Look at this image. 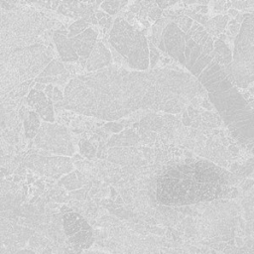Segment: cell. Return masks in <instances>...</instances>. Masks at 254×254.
<instances>
[{
    "mask_svg": "<svg viewBox=\"0 0 254 254\" xmlns=\"http://www.w3.org/2000/svg\"><path fill=\"white\" fill-rule=\"evenodd\" d=\"M60 183L62 185H64V188L67 189L68 190H73L81 188L84 184H86V179L78 171H75V172H72V173L63 177L61 179Z\"/></svg>",
    "mask_w": 254,
    "mask_h": 254,
    "instance_id": "19",
    "label": "cell"
},
{
    "mask_svg": "<svg viewBox=\"0 0 254 254\" xmlns=\"http://www.w3.org/2000/svg\"><path fill=\"white\" fill-rule=\"evenodd\" d=\"M0 254H8V253H7V252H6V251H5V250L0 246Z\"/></svg>",
    "mask_w": 254,
    "mask_h": 254,
    "instance_id": "40",
    "label": "cell"
},
{
    "mask_svg": "<svg viewBox=\"0 0 254 254\" xmlns=\"http://www.w3.org/2000/svg\"><path fill=\"white\" fill-rule=\"evenodd\" d=\"M54 43L56 45L57 51L60 55V58L63 62L72 63L77 62L78 57L67 38V31L65 30H57L53 36Z\"/></svg>",
    "mask_w": 254,
    "mask_h": 254,
    "instance_id": "16",
    "label": "cell"
},
{
    "mask_svg": "<svg viewBox=\"0 0 254 254\" xmlns=\"http://www.w3.org/2000/svg\"><path fill=\"white\" fill-rule=\"evenodd\" d=\"M228 22V17L218 15L207 21L205 24V30L209 35H218L221 33Z\"/></svg>",
    "mask_w": 254,
    "mask_h": 254,
    "instance_id": "20",
    "label": "cell"
},
{
    "mask_svg": "<svg viewBox=\"0 0 254 254\" xmlns=\"http://www.w3.org/2000/svg\"><path fill=\"white\" fill-rule=\"evenodd\" d=\"M157 47L184 65L200 83L231 135L254 153V109L223 68L174 22L165 27Z\"/></svg>",
    "mask_w": 254,
    "mask_h": 254,
    "instance_id": "2",
    "label": "cell"
},
{
    "mask_svg": "<svg viewBox=\"0 0 254 254\" xmlns=\"http://www.w3.org/2000/svg\"><path fill=\"white\" fill-rule=\"evenodd\" d=\"M41 126L40 116L35 111H29L24 119V131L25 136L29 139L34 138Z\"/></svg>",
    "mask_w": 254,
    "mask_h": 254,
    "instance_id": "18",
    "label": "cell"
},
{
    "mask_svg": "<svg viewBox=\"0 0 254 254\" xmlns=\"http://www.w3.org/2000/svg\"><path fill=\"white\" fill-rule=\"evenodd\" d=\"M64 99V94L61 91V89L57 86H54V90H53V96H52V101L59 103L62 102Z\"/></svg>",
    "mask_w": 254,
    "mask_h": 254,
    "instance_id": "26",
    "label": "cell"
},
{
    "mask_svg": "<svg viewBox=\"0 0 254 254\" xmlns=\"http://www.w3.org/2000/svg\"><path fill=\"white\" fill-rule=\"evenodd\" d=\"M112 48L134 70L150 69L148 40L124 18L115 19L109 34Z\"/></svg>",
    "mask_w": 254,
    "mask_h": 254,
    "instance_id": "7",
    "label": "cell"
},
{
    "mask_svg": "<svg viewBox=\"0 0 254 254\" xmlns=\"http://www.w3.org/2000/svg\"><path fill=\"white\" fill-rule=\"evenodd\" d=\"M63 226L69 240L80 249H87L93 242V232L91 226L78 213L71 210L64 213Z\"/></svg>",
    "mask_w": 254,
    "mask_h": 254,
    "instance_id": "9",
    "label": "cell"
},
{
    "mask_svg": "<svg viewBox=\"0 0 254 254\" xmlns=\"http://www.w3.org/2000/svg\"><path fill=\"white\" fill-rule=\"evenodd\" d=\"M105 127H106L107 129L111 130L112 132H118V131H120V130L122 129V125H120V124H118V123H115V122H110V123L106 124Z\"/></svg>",
    "mask_w": 254,
    "mask_h": 254,
    "instance_id": "29",
    "label": "cell"
},
{
    "mask_svg": "<svg viewBox=\"0 0 254 254\" xmlns=\"http://www.w3.org/2000/svg\"><path fill=\"white\" fill-rule=\"evenodd\" d=\"M106 16H107V14H105L104 12H101V11L96 12V14H95V17H96L97 20H100V19H102V18H104Z\"/></svg>",
    "mask_w": 254,
    "mask_h": 254,
    "instance_id": "33",
    "label": "cell"
},
{
    "mask_svg": "<svg viewBox=\"0 0 254 254\" xmlns=\"http://www.w3.org/2000/svg\"><path fill=\"white\" fill-rule=\"evenodd\" d=\"M183 121H184L185 125H188V126L190 125V118L188 117V115H187V116H186V115L184 116V120H183Z\"/></svg>",
    "mask_w": 254,
    "mask_h": 254,
    "instance_id": "38",
    "label": "cell"
},
{
    "mask_svg": "<svg viewBox=\"0 0 254 254\" xmlns=\"http://www.w3.org/2000/svg\"><path fill=\"white\" fill-rule=\"evenodd\" d=\"M25 165L36 172L53 178H59L72 170V162L68 157H45L33 155L26 159Z\"/></svg>",
    "mask_w": 254,
    "mask_h": 254,
    "instance_id": "10",
    "label": "cell"
},
{
    "mask_svg": "<svg viewBox=\"0 0 254 254\" xmlns=\"http://www.w3.org/2000/svg\"><path fill=\"white\" fill-rule=\"evenodd\" d=\"M240 27H241V24L237 23L236 20H232V21L229 22V30H230L231 34L237 35L239 30H240Z\"/></svg>",
    "mask_w": 254,
    "mask_h": 254,
    "instance_id": "28",
    "label": "cell"
},
{
    "mask_svg": "<svg viewBox=\"0 0 254 254\" xmlns=\"http://www.w3.org/2000/svg\"><path fill=\"white\" fill-rule=\"evenodd\" d=\"M149 46V63H150V69H153L154 66L157 64L159 58H160V54L158 52V50L154 47L153 43H148Z\"/></svg>",
    "mask_w": 254,
    "mask_h": 254,
    "instance_id": "25",
    "label": "cell"
},
{
    "mask_svg": "<svg viewBox=\"0 0 254 254\" xmlns=\"http://www.w3.org/2000/svg\"><path fill=\"white\" fill-rule=\"evenodd\" d=\"M207 11H208V8L206 7V6H201V9H200V13L202 14H205V13H207Z\"/></svg>",
    "mask_w": 254,
    "mask_h": 254,
    "instance_id": "39",
    "label": "cell"
},
{
    "mask_svg": "<svg viewBox=\"0 0 254 254\" xmlns=\"http://www.w3.org/2000/svg\"><path fill=\"white\" fill-rule=\"evenodd\" d=\"M88 28V23L84 19H77L74 23H72L68 27V32H67V38L70 39L72 37H75L82 32H84Z\"/></svg>",
    "mask_w": 254,
    "mask_h": 254,
    "instance_id": "22",
    "label": "cell"
},
{
    "mask_svg": "<svg viewBox=\"0 0 254 254\" xmlns=\"http://www.w3.org/2000/svg\"><path fill=\"white\" fill-rule=\"evenodd\" d=\"M79 149H80V153H81L83 156H85V157H87V158H89V159H91V158L94 157V155H95V149H94V147L92 146L91 143H89V142L86 141V140H81V141L79 142Z\"/></svg>",
    "mask_w": 254,
    "mask_h": 254,
    "instance_id": "24",
    "label": "cell"
},
{
    "mask_svg": "<svg viewBox=\"0 0 254 254\" xmlns=\"http://www.w3.org/2000/svg\"><path fill=\"white\" fill-rule=\"evenodd\" d=\"M155 3L159 6V8H160L161 10H163V9L167 8L168 6H170V5L174 4L175 2H171V1H156Z\"/></svg>",
    "mask_w": 254,
    "mask_h": 254,
    "instance_id": "31",
    "label": "cell"
},
{
    "mask_svg": "<svg viewBox=\"0 0 254 254\" xmlns=\"http://www.w3.org/2000/svg\"><path fill=\"white\" fill-rule=\"evenodd\" d=\"M36 147L61 156H70L74 153L71 138L65 127L43 122L35 136Z\"/></svg>",
    "mask_w": 254,
    "mask_h": 254,
    "instance_id": "8",
    "label": "cell"
},
{
    "mask_svg": "<svg viewBox=\"0 0 254 254\" xmlns=\"http://www.w3.org/2000/svg\"><path fill=\"white\" fill-rule=\"evenodd\" d=\"M204 95L200 83L182 69L107 66L70 79L55 107L114 122L141 109L178 113Z\"/></svg>",
    "mask_w": 254,
    "mask_h": 254,
    "instance_id": "1",
    "label": "cell"
},
{
    "mask_svg": "<svg viewBox=\"0 0 254 254\" xmlns=\"http://www.w3.org/2000/svg\"><path fill=\"white\" fill-rule=\"evenodd\" d=\"M223 70L236 87L246 88L254 82V14H244L234 40L232 62Z\"/></svg>",
    "mask_w": 254,
    "mask_h": 254,
    "instance_id": "6",
    "label": "cell"
},
{
    "mask_svg": "<svg viewBox=\"0 0 254 254\" xmlns=\"http://www.w3.org/2000/svg\"><path fill=\"white\" fill-rule=\"evenodd\" d=\"M82 254H109V253H104V252H100V251H96V250H88Z\"/></svg>",
    "mask_w": 254,
    "mask_h": 254,
    "instance_id": "35",
    "label": "cell"
},
{
    "mask_svg": "<svg viewBox=\"0 0 254 254\" xmlns=\"http://www.w3.org/2000/svg\"><path fill=\"white\" fill-rule=\"evenodd\" d=\"M53 90H54V86L50 83L48 85H46L45 89H44V93L47 95L48 98H50L52 100V96H53Z\"/></svg>",
    "mask_w": 254,
    "mask_h": 254,
    "instance_id": "30",
    "label": "cell"
},
{
    "mask_svg": "<svg viewBox=\"0 0 254 254\" xmlns=\"http://www.w3.org/2000/svg\"><path fill=\"white\" fill-rule=\"evenodd\" d=\"M127 2L122 1H104L100 4V7L103 11L107 13V15H115Z\"/></svg>",
    "mask_w": 254,
    "mask_h": 254,
    "instance_id": "23",
    "label": "cell"
},
{
    "mask_svg": "<svg viewBox=\"0 0 254 254\" xmlns=\"http://www.w3.org/2000/svg\"><path fill=\"white\" fill-rule=\"evenodd\" d=\"M69 41L78 57L80 64L84 66L97 42V32L88 27L81 34L70 38Z\"/></svg>",
    "mask_w": 254,
    "mask_h": 254,
    "instance_id": "12",
    "label": "cell"
},
{
    "mask_svg": "<svg viewBox=\"0 0 254 254\" xmlns=\"http://www.w3.org/2000/svg\"><path fill=\"white\" fill-rule=\"evenodd\" d=\"M68 76L69 73L64 64L58 60H52L36 77V81L43 84H50L52 82L64 84L67 80Z\"/></svg>",
    "mask_w": 254,
    "mask_h": 254,
    "instance_id": "14",
    "label": "cell"
},
{
    "mask_svg": "<svg viewBox=\"0 0 254 254\" xmlns=\"http://www.w3.org/2000/svg\"><path fill=\"white\" fill-rule=\"evenodd\" d=\"M212 59L222 67H226L232 62V52L222 40H215L213 42Z\"/></svg>",
    "mask_w": 254,
    "mask_h": 254,
    "instance_id": "17",
    "label": "cell"
},
{
    "mask_svg": "<svg viewBox=\"0 0 254 254\" xmlns=\"http://www.w3.org/2000/svg\"><path fill=\"white\" fill-rule=\"evenodd\" d=\"M45 87H46V85L45 84H43V83H36L35 84V86H34V88L36 89V90H40V91H43L44 89H45Z\"/></svg>",
    "mask_w": 254,
    "mask_h": 254,
    "instance_id": "32",
    "label": "cell"
},
{
    "mask_svg": "<svg viewBox=\"0 0 254 254\" xmlns=\"http://www.w3.org/2000/svg\"><path fill=\"white\" fill-rule=\"evenodd\" d=\"M149 17L154 20V21H157L159 19H161V15H162V10L158 7V8H154L152 7L148 13Z\"/></svg>",
    "mask_w": 254,
    "mask_h": 254,
    "instance_id": "27",
    "label": "cell"
},
{
    "mask_svg": "<svg viewBox=\"0 0 254 254\" xmlns=\"http://www.w3.org/2000/svg\"><path fill=\"white\" fill-rule=\"evenodd\" d=\"M130 10H131L132 12L136 13V12H138V11L140 10V7H139V5H137V4H134V5H132V6L130 7Z\"/></svg>",
    "mask_w": 254,
    "mask_h": 254,
    "instance_id": "36",
    "label": "cell"
},
{
    "mask_svg": "<svg viewBox=\"0 0 254 254\" xmlns=\"http://www.w3.org/2000/svg\"><path fill=\"white\" fill-rule=\"evenodd\" d=\"M52 52L43 45H33L0 55V95L32 80L52 61Z\"/></svg>",
    "mask_w": 254,
    "mask_h": 254,
    "instance_id": "4",
    "label": "cell"
},
{
    "mask_svg": "<svg viewBox=\"0 0 254 254\" xmlns=\"http://www.w3.org/2000/svg\"><path fill=\"white\" fill-rule=\"evenodd\" d=\"M49 19L31 10L0 15V55L29 47L48 27Z\"/></svg>",
    "mask_w": 254,
    "mask_h": 254,
    "instance_id": "5",
    "label": "cell"
},
{
    "mask_svg": "<svg viewBox=\"0 0 254 254\" xmlns=\"http://www.w3.org/2000/svg\"><path fill=\"white\" fill-rule=\"evenodd\" d=\"M237 179L213 162L187 158L165 166L155 181L157 201L169 206L191 205L233 197Z\"/></svg>",
    "mask_w": 254,
    "mask_h": 254,
    "instance_id": "3",
    "label": "cell"
},
{
    "mask_svg": "<svg viewBox=\"0 0 254 254\" xmlns=\"http://www.w3.org/2000/svg\"><path fill=\"white\" fill-rule=\"evenodd\" d=\"M174 22L177 27L193 41L205 54L211 56L213 52V40L203 26L193 21L189 16H179Z\"/></svg>",
    "mask_w": 254,
    "mask_h": 254,
    "instance_id": "11",
    "label": "cell"
},
{
    "mask_svg": "<svg viewBox=\"0 0 254 254\" xmlns=\"http://www.w3.org/2000/svg\"><path fill=\"white\" fill-rule=\"evenodd\" d=\"M228 13H229L231 16H233V17H236V16L238 15V11H237L236 9H233V8L229 9V10H228Z\"/></svg>",
    "mask_w": 254,
    "mask_h": 254,
    "instance_id": "37",
    "label": "cell"
},
{
    "mask_svg": "<svg viewBox=\"0 0 254 254\" xmlns=\"http://www.w3.org/2000/svg\"><path fill=\"white\" fill-rule=\"evenodd\" d=\"M27 102L45 122L54 123L53 101L47 97L44 91L36 90L35 88L31 89L27 96Z\"/></svg>",
    "mask_w": 254,
    "mask_h": 254,
    "instance_id": "13",
    "label": "cell"
},
{
    "mask_svg": "<svg viewBox=\"0 0 254 254\" xmlns=\"http://www.w3.org/2000/svg\"><path fill=\"white\" fill-rule=\"evenodd\" d=\"M108 18H109V16L107 15L106 17H104V18H102V19H100V20H98V22H99V25L100 26H105L106 24H107V21H108Z\"/></svg>",
    "mask_w": 254,
    "mask_h": 254,
    "instance_id": "34",
    "label": "cell"
},
{
    "mask_svg": "<svg viewBox=\"0 0 254 254\" xmlns=\"http://www.w3.org/2000/svg\"><path fill=\"white\" fill-rule=\"evenodd\" d=\"M170 22H172V21L169 18H161L155 22V25L152 27V39H153L152 43L155 46H158V44L160 43L162 33H163L165 27Z\"/></svg>",
    "mask_w": 254,
    "mask_h": 254,
    "instance_id": "21",
    "label": "cell"
},
{
    "mask_svg": "<svg viewBox=\"0 0 254 254\" xmlns=\"http://www.w3.org/2000/svg\"><path fill=\"white\" fill-rule=\"evenodd\" d=\"M112 57L110 51L104 46L102 42L97 41L89 58L86 61L85 68L89 72L97 71L109 66Z\"/></svg>",
    "mask_w": 254,
    "mask_h": 254,
    "instance_id": "15",
    "label": "cell"
}]
</instances>
